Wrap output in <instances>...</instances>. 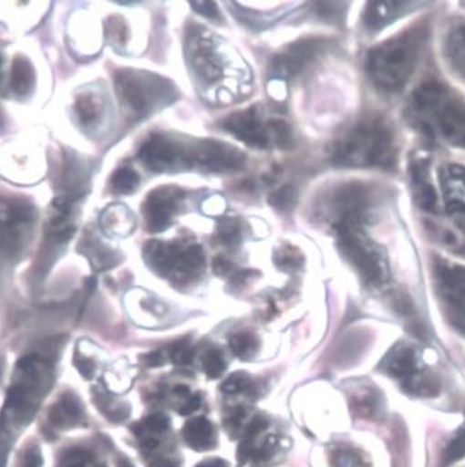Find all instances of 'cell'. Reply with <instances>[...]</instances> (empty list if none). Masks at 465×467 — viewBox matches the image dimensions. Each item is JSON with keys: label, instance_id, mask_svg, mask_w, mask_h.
Listing matches in <instances>:
<instances>
[{"label": "cell", "instance_id": "cell-27", "mask_svg": "<svg viewBox=\"0 0 465 467\" xmlns=\"http://www.w3.org/2000/svg\"><path fill=\"white\" fill-rule=\"evenodd\" d=\"M15 467H45L39 444L35 441L28 442L18 455L17 463L15 464Z\"/></svg>", "mask_w": 465, "mask_h": 467}, {"label": "cell", "instance_id": "cell-40", "mask_svg": "<svg viewBox=\"0 0 465 467\" xmlns=\"http://www.w3.org/2000/svg\"><path fill=\"white\" fill-rule=\"evenodd\" d=\"M76 368H78V371H80L86 379H92V377H94L95 366L92 360L86 359V358L83 357H78Z\"/></svg>", "mask_w": 465, "mask_h": 467}, {"label": "cell", "instance_id": "cell-8", "mask_svg": "<svg viewBox=\"0 0 465 467\" xmlns=\"http://www.w3.org/2000/svg\"><path fill=\"white\" fill-rule=\"evenodd\" d=\"M116 84L125 108L136 116L149 113L160 100L167 99L170 92V87L162 78L136 72L119 73Z\"/></svg>", "mask_w": 465, "mask_h": 467}, {"label": "cell", "instance_id": "cell-19", "mask_svg": "<svg viewBox=\"0 0 465 467\" xmlns=\"http://www.w3.org/2000/svg\"><path fill=\"white\" fill-rule=\"evenodd\" d=\"M446 62L465 81V23H457L446 31L442 40Z\"/></svg>", "mask_w": 465, "mask_h": 467}, {"label": "cell", "instance_id": "cell-3", "mask_svg": "<svg viewBox=\"0 0 465 467\" xmlns=\"http://www.w3.org/2000/svg\"><path fill=\"white\" fill-rule=\"evenodd\" d=\"M429 34V26L418 23L369 51L367 70L375 86L386 92L401 91L415 73Z\"/></svg>", "mask_w": 465, "mask_h": 467}, {"label": "cell", "instance_id": "cell-50", "mask_svg": "<svg viewBox=\"0 0 465 467\" xmlns=\"http://www.w3.org/2000/svg\"><path fill=\"white\" fill-rule=\"evenodd\" d=\"M5 368H6L5 358H0V385H2V381H4Z\"/></svg>", "mask_w": 465, "mask_h": 467}, {"label": "cell", "instance_id": "cell-32", "mask_svg": "<svg viewBox=\"0 0 465 467\" xmlns=\"http://www.w3.org/2000/svg\"><path fill=\"white\" fill-rule=\"evenodd\" d=\"M277 267L282 268L283 271H296L304 265L302 262L301 254L296 249H284L280 251L276 259Z\"/></svg>", "mask_w": 465, "mask_h": 467}, {"label": "cell", "instance_id": "cell-23", "mask_svg": "<svg viewBox=\"0 0 465 467\" xmlns=\"http://www.w3.org/2000/svg\"><path fill=\"white\" fill-rule=\"evenodd\" d=\"M34 84L35 73L31 64H29L28 59L17 57L15 67H13V88L16 89L17 95H26L31 91Z\"/></svg>", "mask_w": 465, "mask_h": 467}, {"label": "cell", "instance_id": "cell-20", "mask_svg": "<svg viewBox=\"0 0 465 467\" xmlns=\"http://www.w3.org/2000/svg\"><path fill=\"white\" fill-rule=\"evenodd\" d=\"M183 437L187 445L195 451H208L216 445V431L213 423L205 417L194 418L186 423Z\"/></svg>", "mask_w": 465, "mask_h": 467}, {"label": "cell", "instance_id": "cell-31", "mask_svg": "<svg viewBox=\"0 0 465 467\" xmlns=\"http://www.w3.org/2000/svg\"><path fill=\"white\" fill-rule=\"evenodd\" d=\"M465 456V422L461 428L457 431L456 437L451 440L449 444L448 450L445 453L446 463L457 461V459L464 458Z\"/></svg>", "mask_w": 465, "mask_h": 467}, {"label": "cell", "instance_id": "cell-25", "mask_svg": "<svg viewBox=\"0 0 465 467\" xmlns=\"http://www.w3.org/2000/svg\"><path fill=\"white\" fill-rule=\"evenodd\" d=\"M111 184H113L114 192H119V194H129L138 187V173L130 168H121L114 173Z\"/></svg>", "mask_w": 465, "mask_h": 467}, {"label": "cell", "instance_id": "cell-2", "mask_svg": "<svg viewBox=\"0 0 465 467\" xmlns=\"http://www.w3.org/2000/svg\"><path fill=\"white\" fill-rule=\"evenodd\" d=\"M407 114L427 137L465 149V98L443 81L424 80L410 97Z\"/></svg>", "mask_w": 465, "mask_h": 467}, {"label": "cell", "instance_id": "cell-15", "mask_svg": "<svg viewBox=\"0 0 465 467\" xmlns=\"http://www.w3.org/2000/svg\"><path fill=\"white\" fill-rule=\"evenodd\" d=\"M222 126L233 137L243 140L253 148L264 149L269 145L268 131L261 124L254 108L232 114L222 123Z\"/></svg>", "mask_w": 465, "mask_h": 467}, {"label": "cell", "instance_id": "cell-11", "mask_svg": "<svg viewBox=\"0 0 465 467\" xmlns=\"http://www.w3.org/2000/svg\"><path fill=\"white\" fill-rule=\"evenodd\" d=\"M190 161L198 162L209 170L222 172V171H236L243 167L246 157L232 146L217 140H201L189 150Z\"/></svg>", "mask_w": 465, "mask_h": 467}, {"label": "cell", "instance_id": "cell-9", "mask_svg": "<svg viewBox=\"0 0 465 467\" xmlns=\"http://www.w3.org/2000/svg\"><path fill=\"white\" fill-rule=\"evenodd\" d=\"M434 278L449 319L465 333V267L437 259Z\"/></svg>", "mask_w": 465, "mask_h": 467}, {"label": "cell", "instance_id": "cell-28", "mask_svg": "<svg viewBox=\"0 0 465 467\" xmlns=\"http://www.w3.org/2000/svg\"><path fill=\"white\" fill-rule=\"evenodd\" d=\"M296 201V190L293 186H283L280 187L277 192L269 197V203L277 211L285 212L288 209L293 208L294 203Z\"/></svg>", "mask_w": 465, "mask_h": 467}, {"label": "cell", "instance_id": "cell-52", "mask_svg": "<svg viewBox=\"0 0 465 467\" xmlns=\"http://www.w3.org/2000/svg\"><path fill=\"white\" fill-rule=\"evenodd\" d=\"M119 467H132V466H130L129 463H125V462H124V463H121V466H119Z\"/></svg>", "mask_w": 465, "mask_h": 467}, {"label": "cell", "instance_id": "cell-33", "mask_svg": "<svg viewBox=\"0 0 465 467\" xmlns=\"http://www.w3.org/2000/svg\"><path fill=\"white\" fill-rule=\"evenodd\" d=\"M170 358H172V362L175 365H190L192 362V358H194V349H192L190 342H178V344L173 345L172 350H170Z\"/></svg>", "mask_w": 465, "mask_h": 467}, {"label": "cell", "instance_id": "cell-42", "mask_svg": "<svg viewBox=\"0 0 465 467\" xmlns=\"http://www.w3.org/2000/svg\"><path fill=\"white\" fill-rule=\"evenodd\" d=\"M213 270L217 275H225L232 270V265L228 260L222 259V257H217L213 262Z\"/></svg>", "mask_w": 465, "mask_h": 467}, {"label": "cell", "instance_id": "cell-5", "mask_svg": "<svg viewBox=\"0 0 465 467\" xmlns=\"http://www.w3.org/2000/svg\"><path fill=\"white\" fill-rule=\"evenodd\" d=\"M361 223L363 219L334 224L338 235L339 249L367 284L382 286L390 276L388 259L382 249L372 244L363 233Z\"/></svg>", "mask_w": 465, "mask_h": 467}, {"label": "cell", "instance_id": "cell-38", "mask_svg": "<svg viewBox=\"0 0 465 467\" xmlns=\"http://www.w3.org/2000/svg\"><path fill=\"white\" fill-rule=\"evenodd\" d=\"M190 5L195 7V12L200 13L203 17H219V10H217L216 4H213V2H191Z\"/></svg>", "mask_w": 465, "mask_h": 467}, {"label": "cell", "instance_id": "cell-37", "mask_svg": "<svg viewBox=\"0 0 465 467\" xmlns=\"http://www.w3.org/2000/svg\"><path fill=\"white\" fill-rule=\"evenodd\" d=\"M238 235L239 228L233 220H228V222L222 223V227H220V238H222V243L233 244V241H236Z\"/></svg>", "mask_w": 465, "mask_h": 467}, {"label": "cell", "instance_id": "cell-10", "mask_svg": "<svg viewBox=\"0 0 465 467\" xmlns=\"http://www.w3.org/2000/svg\"><path fill=\"white\" fill-rule=\"evenodd\" d=\"M139 157L154 172H165L181 165L191 164L189 150H184L178 142L162 135H154L147 140Z\"/></svg>", "mask_w": 465, "mask_h": 467}, {"label": "cell", "instance_id": "cell-30", "mask_svg": "<svg viewBox=\"0 0 465 467\" xmlns=\"http://www.w3.org/2000/svg\"><path fill=\"white\" fill-rule=\"evenodd\" d=\"M250 385H252V379H250L247 374L235 373L222 382V390L224 393H228V395H236V393L249 389Z\"/></svg>", "mask_w": 465, "mask_h": 467}, {"label": "cell", "instance_id": "cell-48", "mask_svg": "<svg viewBox=\"0 0 465 467\" xmlns=\"http://www.w3.org/2000/svg\"><path fill=\"white\" fill-rule=\"evenodd\" d=\"M453 214L460 230L464 231L465 233V212H454Z\"/></svg>", "mask_w": 465, "mask_h": 467}, {"label": "cell", "instance_id": "cell-7", "mask_svg": "<svg viewBox=\"0 0 465 467\" xmlns=\"http://www.w3.org/2000/svg\"><path fill=\"white\" fill-rule=\"evenodd\" d=\"M386 373L401 382L402 388L416 396L437 393V382L427 373L418 349L413 345L398 344L382 363Z\"/></svg>", "mask_w": 465, "mask_h": 467}, {"label": "cell", "instance_id": "cell-21", "mask_svg": "<svg viewBox=\"0 0 465 467\" xmlns=\"http://www.w3.org/2000/svg\"><path fill=\"white\" fill-rule=\"evenodd\" d=\"M76 113L84 129H94L102 116V100L95 94L81 95L76 103Z\"/></svg>", "mask_w": 465, "mask_h": 467}, {"label": "cell", "instance_id": "cell-24", "mask_svg": "<svg viewBox=\"0 0 465 467\" xmlns=\"http://www.w3.org/2000/svg\"><path fill=\"white\" fill-rule=\"evenodd\" d=\"M230 347L236 357L250 359L257 352L258 341L253 334L239 333L230 339Z\"/></svg>", "mask_w": 465, "mask_h": 467}, {"label": "cell", "instance_id": "cell-17", "mask_svg": "<svg viewBox=\"0 0 465 467\" xmlns=\"http://www.w3.org/2000/svg\"><path fill=\"white\" fill-rule=\"evenodd\" d=\"M440 184L451 213L465 212V165L448 164L440 170Z\"/></svg>", "mask_w": 465, "mask_h": 467}, {"label": "cell", "instance_id": "cell-35", "mask_svg": "<svg viewBox=\"0 0 465 467\" xmlns=\"http://www.w3.org/2000/svg\"><path fill=\"white\" fill-rule=\"evenodd\" d=\"M140 426L143 429H149L150 431L162 433L170 429V418L165 417L164 414H151L144 420L143 425Z\"/></svg>", "mask_w": 465, "mask_h": 467}, {"label": "cell", "instance_id": "cell-16", "mask_svg": "<svg viewBox=\"0 0 465 467\" xmlns=\"http://www.w3.org/2000/svg\"><path fill=\"white\" fill-rule=\"evenodd\" d=\"M410 183L416 203L429 213L439 212V198L432 182L429 161L415 160L410 164Z\"/></svg>", "mask_w": 465, "mask_h": 467}, {"label": "cell", "instance_id": "cell-6", "mask_svg": "<svg viewBox=\"0 0 465 467\" xmlns=\"http://www.w3.org/2000/svg\"><path fill=\"white\" fill-rule=\"evenodd\" d=\"M144 257L157 273L178 282L191 281L205 265V254L198 245L181 249L178 244L154 241L147 244Z\"/></svg>", "mask_w": 465, "mask_h": 467}, {"label": "cell", "instance_id": "cell-13", "mask_svg": "<svg viewBox=\"0 0 465 467\" xmlns=\"http://www.w3.org/2000/svg\"><path fill=\"white\" fill-rule=\"evenodd\" d=\"M323 40L307 39L288 46L287 50L274 57L271 72L274 78H291L301 72L302 67L312 61L322 50Z\"/></svg>", "mask_w": 465, "mask_h": 467}, {"label": "cell", "instance_id": "cell-1", "mask_svg": "<svg viewBox=\"0 0 465 467\" xmlns=\"http://www.w3.org/2000/svg\"><path fill=\"white\" fill-rule=\"evenodd\" d=\"M56 349L35 350L16 366L0 411V467H7L16 441L39 412L56 381Z\"/></svg>", "mask_w": 465, "mask_h": 467}, {"label": "cell", "instance_id": "cell-45", "mask_svg": "<svg viewBox=\"0 0 465 467\" xmlns=\"http://www.w3.org/2000/svg\"><path fill=\"white\" fill-rule=\"evenodd\" d=\"M197 467H228V464L222 459H209V461L198 464Z\"/></svg>", "mask_w": 465, "mask_h": 467}, {"label": "cell", "instance_id": "cell-4", "mask_svg": "<svg viewBox=\"0 0 465 467\" xmlns=\"http://www.w3.org/2000/svg\"><path fill=\"white\" fill-rule=\"evenodd\" d=\"M398 159L396 135L382 117H369L353 127L334 146L333 161L345 167L391 170Z\"/></svg>", "mask_w": 465, "mask_h": 467}, {"label": "cell", "instance_id": "cell-51", "mask_svg": "<svg viewBox=\"0 0 465 467\" xmlns=\"http://www.w3.org/2000/svg\"><path fill=\"white\" fill-rule=\"evenodd\" d=\"M2 67H4V57L0 54V76H2Z\"/></svg>", "mask_w": 465, "mask_h": 467}, {"label": "cell", "instance_id": "cell-18", "mask_svg": "<svg viewBox=\"0 0 465 467\" xmlns=\"http://www.w3.org/2000/svg\"><path fill=\"white\" fill-rule=\"evenodd\" d=\"M418 5L412 2H372L364 13V23L367 28L377 31L396 21V18L401 17L405 13L412 12L413 7Z\"/></svg>", "mask_w": 465, "mask_h": 467}, {"label": "cell", "instance_id": "cell-14", "mask_svg": "<svg viewBox=\"0 0 465 467\" xmlns=\"http://www.w3.org/2000/svg\"><path fill=\"white\" fill-rule=\"evenodd\" d=\"M84 417L86 412H84L83 401L76 393L67 390L54 401L50 411L47 412L46 431L51 436H56L61 431H67L80 425Z\"/></svg>", "mask_w": 465, "mask_h": 467}, {"label": "cell", "instance_id": "cell-49", "mask_svg": "<svg viewBox=\"0 0 465 467\" xmlns=\"http://www.w3.org/2000/svg\"><path fill=\"white\" fill-rule=\"evenodd\" d=\"M175 390H176V393H178V395H181V396H189L190 395L189 388L184 387V385H178V387H176Z\"/></svg>", "mask_w": 465, "mask_h": 467}, {"label": "cell", "instance_id": "cell-43", "mask_svg": "<svg viewBox=\"0 0 465 467\" xmlns=\"http://www.w3.org/2000/svg\"><path fill=\"white\" fill-rule=\"evenodd\" d=\"M143 360L147 368H160L165 362L164 357L160 352H151V354L146 355Z\"/></svg>", "mask_w": 465, "mask_h": 467}, {"label": "cell", "instance_id": "cell-44", "mask_svg": "<svg viewBox=\"0 0 465 467\" xmlns=\"http://www.w3.org/2000/svg\"><path fill=\"white\" fill-rule=\"evenodd\" d=\"M244 418H246V412H244L243 410H235V411L232 412V415H231L230 420H228V422L231 423L232 428L236 429L242 425V420H243Z\"/></svg>", "mask_w": 465, "mask_h": 467}, {"label": "cell", "instance_id": "cell-36", "mask_svg": "<svg viewBox=\"0 0 465 467\" xmlns=\"http://www.w3.org/2000/svg\"><path fill=\"white\" fill-rule=\"evenodd\" d=\"M361 459L352 451H339L334 456V467H360Z\"/></svg>", "mask_w": 465, "mask_h": 467}, {"label": "cell", "instance_id": "cell-46", "mask_svg": "<svg viewBox=\"0 0 465 467\" xmlns=\"http://www.w3.org/2000/svg\"><path fill=\"white\" fill-rule=\"evenodd\" d=\"M159 440L152 439V437H146V439L141 441V447L146 451L155 450V448L159 447Z\"/></svg>", "mask_w": 465, "mask_h": 467}, {"label": "cell", "instance_id": "cell-12", "mask_svg": "<svg viewBox=\"0 0 465 467\" xmlns=\"http://www.w3.org/2000/svg\"><path fill=\"white\" fill-rule=\"evenodd\" d=\"M183 198L181 190L175 187H161L155 190L144 203V219L151 231H162L172 223L173 214L178 212Z\"/></svg>", "mask_w": 465, "mask_h": 467}, {"label": "cell", "instance_id": "cell-47", "mask_svg": "<svg viewBox=\"0 0 465 467\" xmlns=\"http://www.w3.org/2000/svg\"><path fill=\"white\" fill-rule=\"evenodd\" d=\"M151 467H179L178 463L175 462L170 461V459H159V461H155L154 463L151 464Z\"/></svg>", "mask_w": 465, "mask_h": 467}, {"label": "cell", "instance_id": "cell-29", "mask_svg": "<svg viewBox=\"0 0 465 467\" xmlns=\"http://www.w3.org/2000/svg\"><path fill=\"white\" fill-rule=\"evenodd\" d=\"M431 228L432 231H434L435 235H437V240L439 241L440 244H443L446 248L456 249V251L459 252H465L464 241L460 240L454 231L438 224H431Z\"/></svg>", "mask_w": 465, "mask_h": 467}, {"label": "cell", "instance_id": "cell-41", "mask_svg": "<svg viewBox=\"0 0 465 467\" xmlns=\"http://www.w3.org/2000/svg\"><path fill=\"white\" fill-rule=\"evenodd\" d=\"M200 406L201 398L200 396L195 395L192 396V398H190L189 400H187L186 403L178 410V411L181 412V415H189L191 414V412H194L195 410L200 409Z\"/></svg>", "mask_w": 465, "mask_h": 467}, {"label": "cell", "instance_id": "cell-26", "mask_svg": "<svg viewBox=\"0 0 465 467\" xmlns=\"http://www.w3.org/2000/svg\"><path fill=\"white\" fill-rule=\"evenodd\" d=\"M202 363L203 370L211 379H220L227 368L222 350L216 349V348L206 352Z\"/></svg>", "mask_w": 465, "mask_h": 467}, {"label": "cell", "instance_id": "cell-39", "mask_svg": "<svg viewBox=\"0 0 465 467\" xmlns=\"http://www.w3.org/2000/svg\"><path fill=\"white\" fill-rule=\"evenodd\" d=\"M317 12H319L320 16L326 18H336L339 17V15L342 13V4H317Z\"/></svg>", "mask_w": 465, "mask_h": 467}, {"label": "cell", "instance_id": "cell-22", "mask_svg": "<svg viewBox=\"0 0 465 467\" xmlns=\"http://www.w3.org/2000/svg\"><path fill=\"white\" fill-rule=\"evenodd\" d=\"M119 217V206L108 209L102 216L103 230L110 235H127L133 230V219L127 209H122Z\"/></svg>", "mask_w": 465, "mask_h": 467}, {"label": "cell", "instance_id": "cell-34", "mask_svg": "<svg viewBox=\"0 0 465 467\" xmlns=\"http://www.w3.org/2000/svg\"><path fill=\"white\" fill-rule=\"evenodd\" d=\"M268 129L274 132V140H276V145L282 149L290 148L291 142V131L290 127L282 120H272L268 123Z\"/></svg>", "mask_w": 465, "mask_h": 467}]
</instances>
